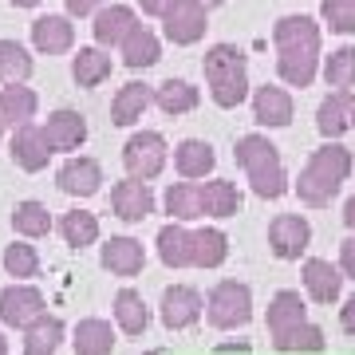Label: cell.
Masks as SVG:
<instances>
[{"label":"cell","instance_id":"1","mask_svg":"<svg viewBox=\"0 0 355 355\" xmlns=\"http://www.w3.org/2000/svg\"><path fill=\"white\" fill-rule=\"evenodd\" d=\"M352 150L340 146V139H328L320 150H312V158L304 162L300 178H296V193H300V202L312 205V209H324L331 205V198L340 193V186L347 182L352 174Z\"/></svg>","mask_w":355,"mask_h":355},{"label":"cell","instance_id":"2","mask_svg":"<svg viewBox=\"0 0 355 355\" xmlns=\"http://www.w3.org/2000/svg\"><path fill=\"white\" fill-rule=\"evenodd\" d=\"M233 158H237V166L245 170V178H249V186H253L257 198L277 202V198L288 193V170L280 162V150L265 139V135H241Z\"/></svg>","mask_w":355,"mask_h":355},{"label":"cell","instance_id":"3","mask_svg":"<svg viewBox=\"0 0 355 355\" xmlns=\"http://www.w3.org/2000/svg\"><path fill=\"white\" fill-rule=\"evenodd\" d=\"M205 83H209V99L217 107H241L249 99V64H245V51L233 48V44H214L205 51Z\"/></svg>","mask_w":355,"mask_h":355},{"label":"cell","instance_id":"4","mask_svg":"<svg viewBox=\"0 0 355 355\" xmlns=\"http://www.w3.org/2000/svg\"><path fill=\"white\" fill-rule=\"evenodd\" d=\"M205 320L221 331L245 328L253 320V292L241 280H217L205 296Z\"/></svg>","mask_w":355,"mask_h":355},{"label":"cell","instance_id":"5","mask_svg":"<svg viewBox=\"0 0 355 355\" xmlns=\"http://www.w3.org/2000/svg\"><path fill=\"white\" fill-rule=\"evenodd\" d=\"M166 162H170V146L158 130H135L123 146V166H127L130 178L154 182L166 170Z\"/></svg>","mask_w":355,"mask_h":355},{"label":"cell","instance_id":"6","mask_svg":"<svg viewBox=\"0 0 355 355\" xmlns=\"http://www.w3.org/2000/svg\"><path fill=\"white\" fill-rule=\"evenodd\" d=\"M40 316H48V300H44V292L36 284H28V280H12L8 288L0 292V324H8V328H32Z\"/></svg>","mask_w":355,"mask_h":355},{"label":"cell","instance_id":"7","mask_svg":"<svg viewBox=\"0 0 355 355\" xmlns=\"http://www.w3.org/2000/svg\"><path fill=\"white\" fill-rule=\"evenodd\" d=\"M205 8L202 0H174L170 4V12L162 16V32L170 44H178V48H190V44H198V40L205 36V28H209V20H205Z\"/></svg>","mask_w":355,"mask_h":355},{"label":"cell","instance_id":"8","mask_svg":"<svg viewBox=\"0 0 355 355\" xmlns=\"http://www.w3.org/2000/svg\"><path fill=\"white\" fill-rule=\"evenodd\" d=\"M308 245H312V225L304 214H280L268 225V249L277 261H300Z\"/></svg>","mask_w":355,"mask_h":355},{"label":"cell","instance_id":"9","mask_svg":"<svg viewBox=\"0 0 355 355\" xmlns=\"http://www.w3.org/2000/svg\"><path fill=\"white\" fill-rule=\"evenodd\" d=\"M8 154H12V162L20 166L24 174H40V170L51 162L55 146L48 142V130L40 127V123H24V127H16V130H12Z\"/></svg>","mask_w":355,"mask_h":355},{"label":"cell","instance_id":"10","mask_svg":"<svg viewBox=\"0 0 355 355\" xmlns=\"http://www.w3.org/2000/svg\"><path fill=\"white\" fill-rule=\"evenodd\" d=\"M111 214L119 221H127V225H139L146 217L154 214V193H150V182H142V178H123V182H114L111 186Z\"/></svg>","mask_w":355,"mask_h":355},{"label":"cell","instance_id":"11","mask_svg":"<svg viewBox=\"0 0 355 355\" xmlns=\"http://www.w3.org/2000/svg\"><path fill=\"white\" fill-rule=\"evenodd\" d=\"M202 312H205L202 292L190 288V284H170V288L162 292L158 316H162V324H166L170 331H186V328H193V324L202 320Z\"/></svg>","mask_w":355,"mask_h":355},{"label":"cell","instance_id":"12","mask_svg":"<svg viewBox=\"0 0 355 355\" xmlns=\"http://www.w3.org/2000/svg\"><path fill=\"white\" fill-rule=\"evenodd\" d=\"M55 186L67 198H95L103 190V166L87 154H71L60 170H55Z\"/></svg>","mask_w":355,"mask_h":355},{"label":"cell","instance_id":"13","mask_svg":"<svg viewBox=\"0 0 355 355\" xmlns=\"http://www.w3.org/2000/svg\"><path fill=\"white\" fill-rule=\"evenodd\" d=\"M300 277H304V292L316 300V304H336L343 292V268L324 261V257H308L304 268H300Z\"/></svg>","mask_w":355,"mask_h":355},{"label":"cell","instance_id":"14","mask_svg":"<svg viewBox=\"0 0 355 355\" xmlns=\"http://www.w3.org/2000/svg\"><path fill=\"white\" fill-rule=\"evenodd\" d=\"M135 28H139L135 8H127V4H103L95 12V20H91V36H95L99 48H119Z\"/></svg>","mask_w":355,"mask_h":355},{"label":"cell","instance_id":"15","mask_svg":"<svg viewBox=\"0 0 355 355\" xmlns=\"http://www.w3.org/2000/svg\"><path fill=\"white\" fill-rule=\"evenodd\" d=\"M99 265L111 272V277H139L142 268H146V249H142V241H135V237H111V241L99 249Z\"/></svg>","mask_w":355,"mask_h":355},{"label":"cell","instance_id":"16","mask_svg":"<svg viewBox=\"0 0 355 355\" xmlns=\"http://www.w3.org/2000/svg\"><path fill=\"white\" fill-rule=\"evenodd\" d=\"M76 44V24L71 16H40L32 20V48L40 55H64Z\"/></svg>","mask_w":355,"mask_h":355},{"label":"cell","instance_id":"17","mask_svg":"<svg viewBox=\"0 0 355 355\" xmlns=\"http://www.w3.org/2000/svg\"><path fill=\"white\" fill-rule=\"evenodd\" d=\"M158 261L166 268H190L193 265V229H186V221H170L158 229Z\"/></svg>","mask_w":355,"mask_h":355},{"label":"cell","instance_id":"18","mask_svg":"<svg viewBox=\"0 0 355 355\" xmlns=\"http://www.w3.org/2000/svg\"><path fill=\"white\" fill-rule=\"evenodd\" d=\"M292 114H296V103H292V95L284 87L265 83V87L253 91V119L261 127H288Z\"/></svg>","mask_w":355,"mask_h":355},{"label":"cell","instance_id":"19","mask_svg":"<svg viewBox=\"0 0 355 355\" xmlns=\"http://www.w3.org/2000/svg\"><path fill=\"white\" fill-rule=\"evenodd\" d=\"M44 130H48V142L55 146V154L60 150H79V146L87 142V119H83L79 111H71V107L51 111L48 123H44Z\"/></svg>","mask_w":355,"mask_h":355},{"label":"cell","instance_id":"20","mask_svg":"<svg viewBox=\"0 0 355 355\" xmlns=\"http://www.w3.org/2000/svg\"><path fill=\"white\" fill-rule=\"evenodd\" d=\"M277 76L288 87H308L320 76V48H277Z\"/></svg>","mask_w":355,"mask_h":355},{"label":"cell","instance_id":"21","mask_svg":"<svg viewBox=\"0 0 355 355\" xmlns=\"http://www.w3.org/2000/svg\"><path fill=\"white\" fill-rule=\"evenodd\" d=\"M36 111H40V95L24 83H4L0 87V119L4 127H24V123H36Z\"/></svg>","mask_w":355,"mask_h":355},{"label":"cell","instance_id":"22","mask_svg":"<svg viewBox=\"0 0 355 355\" xmlns=\"http://www.w3.org/2000/svg\"><path fill=\"white\" fill-rule=\"evenodd\" d=\"M217 166V154L214 146L205 139H182L174 146V170L182 178H190V182H198V178H209Z\"/></svg>","mask_w":355,"mask_h":355},{"label":"cell","instance_id":"23","mask_svg":"<svg viewBox=\"0 0 355 355\" xmlns=\"http://www.w3.org/2000/svg\"><path fill=\"white\" fill-rule=\"evenodd\" d=\"M162 209L170 214V221H198L205 217V205H202V186L182 178V182H170V190L162 193Z\"/></svg>","mask_w":355,"mask_h":355},{"label":"cell","instance_id":"24","mask_svg":"<svg viewBox=\"0 0 355 355\" xmlns=\"http://www.w3.org/2000/svg\"><path fill=\"white\" fill-rule=\"evenodd\" d=\"M154 103V87H146V83H127V87H119V95L111 99V123L114 127H135L142 114H146V107Z\"/></svg>","mask_w":355,"mask_h":355},{"label":"cell","instance_id":"25","mask_svg":"<svg viewBox=\"0 0 355 355\" xmlns=\"http://www.w3.org/2000/svg\"><path fill=\"white\" fill-rule=\"evenodd\" d=\"M352 111H355L352 91H331L328 99L320 103V111H316L320 135H324V139H340V135H347V130H352Z\"/></svg>","mask_w":355,"mask_h":355},{"label":"cell","instance_id":"26","mask_svg":"<svg viewBox=\"0 0 355 355\" xmlns=\"http://www.w3.org/2000/svg\"><path fill=\"white\" fill-rule=\"evenodd\" d=\"M71 347H76V355H111L114 352L111 320H99V316L79 320L76 331H71Z\"/></svg>","mask_w":355,"mask_h":355},{"label":"cell","instance_id":"27","mask_svg":"<svg viewBox=\"0 0 355 355\" xmlns=\"http://www.w3.org/2000/svg\"><path fill=\"white\" fill-rule=\"evenodd\" d=\"M198 103H202V91L193 83H186V79H166V83L154 87V107L162 114H170V119L198 111Z\"/></svg>","mask_w":355,"mask_h":355},{"label":"cell","instance_id":"28","mask_svg":"<svg viewBox=\"0 0 355 355\" xmlns=\"http://www.w3.org/2000/svg\"><path fill=\"white\" fill-rule=\"evenodd\" d=\"M241 190H237V182H225V178H214V182H205L202 186V205H205V217H214V221H225V217H237L241 214Z\"/></svg>","mask_w":355,"mask_h":355},{"label":"cell","instance_id":"29","mask_svg":"<svg viewBox=\"0 0 355 355\" xmlns=\"http://www.w3.org/2000/svg\"><path fill=\"white\" fill-rule=\"evenodd\" d=\"M304 320H308V304L296 288H280L277 296L268 300V331H272V336L296 328V324H304Z\"/></svg>","mask_w":355,"mask_h":355},{"label":"cell","instance_id":"30","mask_svg":"<svg viewBox=\"0 0 355 355\" xmlns=\"http://www.w3.org/2000/svg\"><path fill=\"white\" fill-rule=\"evenodd\" d=\"M119 51H123V64H127L130 71H146V67H154L158 60H162V44H158V36H154L150 28H142V24L119 44Z\"/></svg>","mask_w":355,"mask_h":355},{"label":"cell","instance_id":"31","mask_svg":"<svg viewBox=\"0 0 355 355\" xmlns=\"http://www.w3.org/2000/svg\"><path fill=\"white\" fill-rule=\"evenodd\" d=\"M114 71V60L107 55V48H79V55L71 60V79H76L79 87H99L107 83Z\"/></svg>","mask_w":355,"mask_h":355},{"label":"cell","instance_id":"32","mask_svg":"<svg viewBox=\"0 0 355 355\" xmlns=\"http://www.w3.org/2000/svg\"><path fill=\"white\" fill-rule=\"evenodd\" d=\"M114 324L127 336H142V331L150 328V308L142 300V292H135V288L114 292Z\"/></svg>","mask_w":355,"mask_h":355},{"label":"cell","instance_id":"33","mask_svg":"<svg viewBox=\"0 0 355 355\" xmlns=\"http://www.w3.org/2000/svg\"><path fill=\"white\" fill-rule=\"evenodd\" d=\"M277 48H320V24L312 16H280L272 28Z\"/></svg>","mask_w":355,"mask_h":355},{"label":"cell","instance_id":"34","mask_svg":"<svg viewBox=\"0 0 355 355\" xmlns=\"http://www.w3.org/2000/svg\"><path fill=\"white\" fill-rule=\"evenodd\" d=\"M67 328L60 316H40L32 328H24V355H55L60 352V343H64Z\"/></svg>","mask_w":355,"mask_h":355},{"label":"cell","instance_id":"35","mask_svg":"<svg viewBox=\"0 0 355 355\" xmlns=\"http://www.w3.org/2000/svg\"><path fill=\"white\" fill-rule=\"evenodd\" d=\"M229 257V237L217 225L193 229V268H221Z\"/></svg>","mask_w":355,"mask_h":355},{"label":"cell","instance_id":"36","mask_svg":"<svg viewBox=\"0 0 355 355\" xmlns=\"http://www.w3.org/2000/svg\"><path fill=\"white\" fill-rule=\"evenodd\" d=\"M55 229H60L64 245H71V249H87V245L99 241V217L87 214V209H71V214H64L60 221H55Z\"/></svg>","mask_w":355,"mask_h":355},{"label":"cell","instance_id":"37","mask_svg":"<svg viewBox=\"0 0 355 355\" xmlns=\"http://www.w3.org/2000/svg\"><path fill=\"white\" fill-rule=\"evenodd\" d=\"M12 229L20 237H28V241H36V237H48L55 229V221H51V209L44 202H20L12 209Z\"/></svg>","mask_w":355,"mask_h":355},{"label":"cell","instance_id":"38","mask_svg":"<svg viewBox=\"0 0 355 355\" xmlns=\"http://www.w3.org/2000/svg\"><path fill=\"white\" fill-rule=\"evenodd\" d=\"M32 67H36V60L28 55L24 44L0 40V87H4V83H24V79L32 76Z\"/></svg>","mask_w":355,"mask_h":355},{"label":"cell","instance_id":"39","mask_svg":"<svg viewBox=\"0 0 355 355\" xmlns=\"http://www.w3.org/2000/svg\"><path fill=\"white\" fill-rule=\"evenodd\" d=\"M0 261H4V272H8V277H16V280L40 277V253H36V245H28V237H24V241L8 245Z\"/></svg>","mask_w":355,"mask_h":355},{"label":"cell","instance_id":"40","mask_svg":"<svg viewBox=\"0 0 355 355\" xmlns=\"http://www.w3.org/2000/svg\"><path fill=\"white\" fill-rule=\"evenodd\" d=\"M272 343H277V352H324V328H316V324H296V328L280 331V336H272Z\"/></svg>","mask_w":355,"mask_h":355},{"label":"cell","instance_id":"41","mask_svg":"<svg viewBox=\"0 0 355 355\" xmlns=\"http://www.w3.org/2000/svg\"><path fill=\"white\" fill-rule=\"evenodd\" d=\"M324 79L336 91H352L355 87V48H336L324 60Z\"/></svg>","mask_w":355,"mask_h":355},{"label":"cell","instance_id":"42","mask_svg":"<svg viewBox=\"0 0 355 355\" xmlns=\"http://www.w3.org/2000/svg\"><path fill=\"white\" fill-rule=\"evenodd\" d=\"M324 24L331 32H340V36H355V0H324Z\"/></svg>","mask_w":355,"mask_h":355},{"label":"cell","instance_id":"43","mask_svg":"<svg viewBox=\"0 0 355 355\" xmlns=\"http://www.w3.org/2000/svg\"><path fill=\"white\" fill-rule=\"evenodd\" d=\"M340 268H343V277L347 280H355V237L340 241Z\"/></svg>","mask_w":355,"mask_h":355},{"label":"cell","instance_id":"44","mask_svg":"<svg viewBox=\"0 0 355 355\" xmlns=\"http://www.w3.org/2000/svg\"><path fill=\"white\" fill-rule=\"evenodd\" d=\"M64 4H67V16H95L107 0H64Z\"/></svg>","mask_w":355,"mask_h":355},{"label":"cell","instance_id":"45","mask_svg":"<svg viewBox=\"0 0 355 355\" xmlns=\"http://www.w3.org/2000/svg\"><path fill=\"white\" fill-rule=\"evenodd\" d=\"M340 328L347 331V336H355V296H347L340 308Z\"/></svg>","mask_w":355,"mask_h":355},{"label":"cell","instance_id":"46","mask_svg":"<svg viewBox=\"0 0 355 355\" xmlns=\"http://www.w3.org/2000/svg\"><path fill=\"white\" fill-rule=\"evenodd\" d=\"M170 4H174V0H139V8L146 16H166L170 12Z\"/></svg>","mask_w":355,"mask_h":355},{"label":"cell","instance_id":"47","mask_svg":"<svg viewBox=\"0 0 355 355\" xmlns=\"http://www.w3.org/2000/svg\"><path fill=\"white\" fill-rule=\"evenodd\" d=\"M343 225H347V229L355 233V193L347 198V202H343Z\"/></svg>","mask_w":355,"mask_h":355},{"label":"cell","instance_id":"48","mask_svg":"<svg viewBox=\"0 0 355 355\" xmlns=\"http://www.w3.org/2000/svg\"><path fill=\"white\" fill-rule=\"evenodd\" d=\"M8 4H12V8H36L40 0H8Z\"/></svg>","mask_w":355,"mask_h":355},{"label":"cell","instance_id":"49","mask_svg":"<svg viewBox=\"0 0 355 355\" xmlns=\"http://www.w3.org/2000/svg\"><path fill=\"white\" fill-rule=\"evenodd\" d=\"M0 355H8V340H4V331H0Z\"/></svg>","mask_w":355,"mask_h":355},{"label":"cell","instance_id":"50","mask_svg":"<svg viewBox=\"0 0 355 355\" xmlns=\"http://www.w3.org/2000/svg\"><path fill=\"white\" fill-rule=\"evenodd\" d=\"M202 4H205V8H217V4H221V0H202Z\"/></svg>","mask_w":355,"mask_h":355},{"label":"cell","instance_id":"51","mask_svg":"<svg viewBox=\"0 0 355 355\" xmlns=\"http://www.w3.org/2000/svg\"><path fill=\"white\" fill-rule=\"evenodd\" d=\"M0 142H4V119H0Z\"/></svg>","mask_w":355,"mask_h":355},{"label":"cell","instance_id":"52","mask_svg":"<svg viewBox=\"0 0 355 355\" xmlns=\"http://www.w3.org/2000/svg\"><path fill=\"white\" fill-rule=\"evenodd\" d=\"M352 130H355V111H352Z\"/></svg>","mask_w":355,"mask_h":355}]
</instances>
